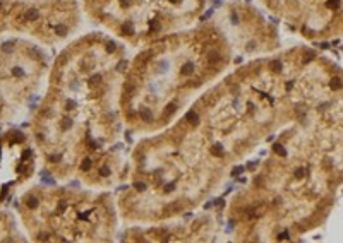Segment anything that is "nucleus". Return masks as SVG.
I'll return each instance as SVG.
<instances>
[{
	"label": "nucleus",
	"instance_id": "obj_24",
	"mask_svg": "<svg viewBox=\"0 0 343 243\" xmlns=\"http://www.w3.org/2000/svg\"><path fill=\"white\" fill-rule=\"evenodd\" d=\"M29 156H31V151H26V152H24V159H28Z\"/></svg>",
	"mask_w": 343,
	"mask_h": 243
},
{
	"label": "nucleus",
	"instance_id": "obj_11",
	"mask_svg": "<svg viewBox=\"0 0 343 243\" xmlns=\"http://www.w3.org/2000/svg\"><path fill=\"white\" fill-rule=\"evenodd\" d=\"M62 125H64V129H71V127H72V118L64 116V118H62Z\"/></svg>",
	"mask_w": 343,
	"mask_h": 243
},
{
	"label": "nucleus",
	"instance_id": "obj_18",
	"mask_svg": "<svg viewBox=\"0 0 343 243\" xmlns=\"http://www.w3.org/2000/svg\"><path fill=\"white\" fill-rule=\"evenodd\" d=\"M38 238L41 240V242H45V240H48V235H46V233H41V235H39Z\"/></svg>",
	"mask_w": 343,
	"mask_h": 243
},
{
	"label": "nucleus",
	"instance_id": "obj_4",
	"mask_svg": "<svg viewBox=\"0 0 343 243\" xmlns=\"http://www.w3.org/2000/svg\"><path fill=\"white\" fill-rule=\"evenodd\" d=\"M141 118H142L144 122H153V115H151V112H149L148 108H144V110L141 112Z\"/></svg>",
	"mask_w": 343,
	"mask_h": 243
},
{
	"label": "nucleus",
	"instance_id": "obj_8",
	"mask_svg": "<svg viewBox=\"0 0 343 243\" xmlns=\"http://www.w3.org/2000/svg\"><path fill=\"white\" fill-rule=\"evenodd\" d=\"M273 151H275L276 154H280V156H285V154H286L285 147H283L281 144H275V146H273Z\"/></svg>",
	"mask_w": 343,
	"mask_h": 243
},
{
	"label": "nucleus",
	"instance_id": "obj_6",
	"mask_svg": "<svg viewBox=\"0 0 343 243\" xmlns=\"http://www.w3.org/2000/svg\"><path fill=\"white\" fill-rule=\"evenodd\" d=\"M9 137H12V142H21V140L24 139V135H22L21 132H10Z\"/></svg>",
	"mask_w": 343,
	"mask_h": 243
},
{
	"label": "nucleus",
	"instance_id": "obj_9",
	"mask_svg": "<svg viewBox=\"0 0 343 243\" xmlns=\"http://www.w3.org/2000/svg\"><path fill=\"white\" fill-rule=\"evenodd\" d=\"M91 165H93V163H91V159H89V158H84V159H82V163H81V169L88 171V169L91 168Z\"/></svg>",
	"mask_w": 343,
	"mask_h": 243
},
{
	"label": "nucleus",
	"instance_id": "obj_1",
	"mask_svg": "<svg viewBox=\"0 0 343 243\" xmlns=\"http://www.w3.org/2000/svg\"><path fill=\"white\" fill-rule=\"evenodd\" d=\"M329 87H331L333 91H336V89H342V77H340V75L333 77V79L329 81Z\"/></svg>",
	"mask_w": 343,
	"mask_h": 243
},
{
	"label": "nucleus",
	"instance_id": "obj_5",
	"mask_svg": "<svg viewBox=\"0 0 343 243\" xmlns=\"http://www.w3.org/2000/svg\"><path fill=\"white\" fill-rule=\"evenodd\" d=\"M185 120H187L189 123H199V116H197V115H196L194 112L187 113V116H185Z\"/></svg>",
	"mask_w": 343,
	"mask_h": 243
},
{
	"label": "nucleus",
	"instance_id": "obj_12",
	"mask_svg": "<svg viewBox=\"0 0 343 243\" xmlns=\"http://www.w3.org/2000/svg\"><path fill=\"white\" fill-rule=\"evenodd\" d=\"M110 173H112V171H110L108 166H101V168H100V175H101V176H108Z\"/></svg>",
	"mask_w": 343,
	"mask_h": 243
},
{
	"label": "nucleus",
	"instance_id": "obj_10",
	"mask_svg": "<svg viewBox=\"0 0 343 243\" xmlns=\"http://www.w3.org/2000/svg\"><path fill=\"white\" fill-rule=\"evenodd\" d=\"M213 152H214V156H223V146L221 144H214L213 146Z\"/></svg>",
	"mask_w": 343,
	"mask_h": 243
},
{
	"label": "nucleus",
	"instance_id": "obj_7",
	"mask_svg": "<svg viewBox=\"0 0 343 243\" xmlns=\"http://www.w3.org/2000/svg\"><path fill=\"white\" fill-rule=\"evenodd\" d=\"M26 204H28V207H31V209H35V207H38V199L36 197H28V200H26Z\"/></svg>",
	"mask_w": 343,
	"mask_h": 243
},
{
	"label": "nucleus",
	"instance_id": "obj_15",
	"mask_svg": "<svg viewBox=\"0 0 343 243\" xmlns=\"http://www.w3.org/2000/svg\"><path fill=\"white\" fill-rule=\"evenodd\" d=\"M134 187H136V190H139V192H142L144 190V183H141V182H137V183H134Z\"/></svg>",
	"mask_w": 343,
	"mask_h": 243
},
{
	"label": "nucleus",
	"instance_id": "obj_14",
	"mask_svg": "<svg viewBox=\"0 0 343 243\" xmlns=\"http://www.w3.org/2000/svg\"><path fill=\"white\" fill-rule=\"evenodd\" d=\"M304 175H305L304 168H297V169H295V178H304Z\"/></svg>",
	"mask_w": 343,
	"mask_h": 243
},
{
	"label": "nucleus",
	"instance_id": "obj_20",
	"mask_svg": "<svg viewBox=\"0 0 343 243\" xmlns=\"http://www.w3.org/2000/svg\"><path fill=\"white\" fill-rule=\"evenodd\" d=\"M173 187H175L173 183H168V185L165 187V192H170V190H173Z\"/></svg>",
	"mask_w": 343,
	"mask_h": 243
},
{
	"label": "nucleus",
	"instance_id": "obj_16",
	"mask_svg": "<svg viewBox=\"0 0 343 243\" xmlns=\"http://www.w3.org/2000/svg\"><path fill=\"white\" fill-rule=\"evenodd\" d=\"M74 106H76V103H74V101H67V105H65V108H67V110H72Z\"/></svg>",
	"mask_w": 343,
	"mask_h": 243
},
{
	"label": "nucleus",
	"instance_id": "obj_23",
	"mask_svg": "<svg viewBox=\"0 0 343 243\" xmlns=\"http://www.w3.org/2000/svg\"><path fill=\"white\" fill-rule=\"evenodd\" d=\"M89 146H91L93 149H96V147H98V144H96V142H93V140H89Z\"/></svg>",
	"mask_w": 343,
	"mask_h": 243
},
{
	"label": "nucleus",
	"instance_id": "obj_3",
	"mask_svg": "<svg viewBox=\"0 0 343 243\" xmlns=\"http://www.w3.org/2000/svg\"><path fill=\"white\" fill-rule=\"evenodd\" d=\"M10 74L14 75V77H24V69L22 67H19V65H16V67H12V70H10Z\"/></svg>",
	"mask_w": 343,
	"mask_h": 243
},
{
	"label": "nucleus",
	"instance_id": "obj_19",
	"mask_svg": "<svg viewBox=\"0 0 343 243\" xmlns=\"http://www.w3.org/2000/svg\"><path fill=\"white\" fill-rule=\"evenodd\" d=\"M50 161H60V156H57V154H52V156H50Z\"/></svg>",
	"mask_w": 343,
	"mask_h": 243
},
{
	"label": "nucleus",
	"instance_id": "obj_21",
	"mask_svg": "<svg viewBox=\"0 0 343 243\" xmlns=\"http://www.w3.org/2000/svg\"><path fill=\"white\" fill-rule=\"evenodd\" d=\"M214 204H216V206H220V207H221L223 204H225V202H223V199H218V200H214Z\"/></svg>",
	"mask_w": 343,
	"mask_h": 243
},
{
	"label": "nucleus",
	"instance_id": "obj_13",
	"mask_svg": "<svg viewBox=\"0 0 343 243\" xmlns=\"http://www.w3.org/2000/svg\"><path fill=\"white\" fill-rule=\"evenodd\" d=\"M244 171V166H235V168L232 169V176H237V175H240Z\"/></svg>",
	"mask_w": 343,
	"mask_h": 243
},
{
	"label": "nucleus",
	"instance_id": "obj_17",
	"mask_svg": "<svg viewBox=\"0 0 343 243\" xmlns=\"http://www.w3.org/2000/svg\"><path fill=\"white\" fill-rule=\"evenodd\" d=\"M278 238H280V240H288V238H290V236H288V233H286V231H285V233H281V235H280V236H278Z\"/></svg>",
	"mask_w": 343,
	"mask_h": 243
},
{
	"label": "nucleus",
	"instance_id": "obj_2",
	"mask_svg": "<svg viewBox=\"0 0 343 243\" xmlns=\"http://www.w3.org/2000/svg\"><path fill=\"white\" fill-rule=\"evenodd\" d=\"M101 81H103V75H101V74H93V75H89V84H93V86H98Z\"/></svg>",
	"mask_w": 343,
	"mask_h": 243
},
{
	"label": "nucleus",
	"instance_id": "obj_22",
	"mask_svg": "<svg viewBox=\"0 0 343 243\" xmlns=\"http://www.w3.org/2000/svg\"><path fill=\"white\" fill-rule=\"evenodd\" d=\"M65 207H67V204H65V202H62V204H60V206H58V211H64V209H65Z\"/></svg>",
	"mask_w": 343,
	"mask_h": 243
}]
</instances>
